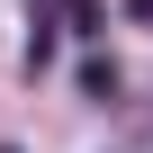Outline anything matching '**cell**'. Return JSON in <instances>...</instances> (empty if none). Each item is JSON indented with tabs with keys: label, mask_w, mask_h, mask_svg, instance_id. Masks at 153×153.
Returning a JSON list of instances; mask_svg holds the SVG:
<instances>
[{
	"label": "cell",
	"mask_w": 153,
	"mask_h": 153,
	"mask_svg": "<svg viewBox=\"0 0 153 153\" xmlns=\"http://www.w3.org/2000/svg\"><path fill=\"white\" fill-rule=\"evenodd\" d=\"M81 99H117V63L108 54H81Z\"/></svg>",
	"instance_id": "6da1fadb"
},
{
	"label": "cell",
	"mask_w": 153,
	"mask_h": 153,
	"mask_svg": "<svg viewBox=\"0 0 153 153\" xmlns=\"http://www.w3.org/2000/svg\"><path fill=\"white\" fill-rule=\"evenodd\" d=\"M45 63H54V18L36 9V27H27V72H45Z\"/></svg>",
	"instance_id": "7a4b0ae2"
},
{
	"label": "cell",
	"mask_w": 153,
	"mask_h": 153,
	"mask_svg": "<svg viewBox=\"0 0 153 153\" xmlns=\"http://www.w3.org/2000/svg\"><path fill=\"white\" fill-rule=\"evenodd\" d=\"M72 36H99V0H72Z\"/></svg>",
	"instance_id": "3957f363"
},
{
	"label": "cell",
	"mask_w": 153,
	"mask_h": 153,
	"mask_svg": "<svg viewBox=\"0 0 153 153\" xmlns=\"http://www.w3.org/2000/svg\"><path fill=\"white\" fill-rule=\"evenodd\" d=\"M126 9H135V18H144V27H153V0H126Z\"/></svg>",
	"instance_id": "277c9868"
},
{
	"label": "cell",
	"mask_w": 153,
	"mask_h": 153,
	"mask_svg": "<svg viewBox=\"0 0 153 153\" xmlns=\"http://www.w3.org/2000/svg\"><path fill=\"white\" fill-rule=\"evenodd\" d=\"M0 153H9V144H0Z\"/></svg>",
	"instance_id": "5b68a950"
}]
</instances>
